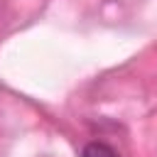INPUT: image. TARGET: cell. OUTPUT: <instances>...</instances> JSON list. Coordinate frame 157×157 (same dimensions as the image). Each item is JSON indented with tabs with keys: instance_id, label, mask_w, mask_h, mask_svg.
<instances>
[{
	"instance_id": "obj_1",
	"label": "cell",
	"mask_w": 157,
	"mask_h": 157,
	"mask_svg": "<svg viewBox=\"0 0 157 157\" xmlns=\"http://www.w3.org/2000/svg\"><path fill=\"white\" fill-rule=\"evenodd\" d=\"M81 157H118V152L105 142H88V145H83Z\"/></svg>"
}]
</instances>
